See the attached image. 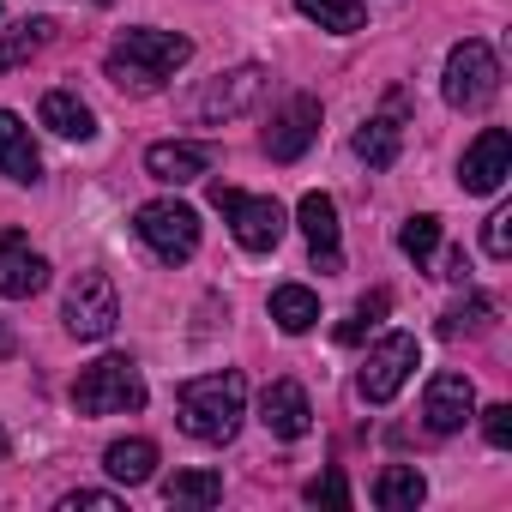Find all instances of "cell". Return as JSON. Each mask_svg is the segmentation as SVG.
Wrapping results in <instances>:
<instances>
[{"instance_id":"obj_7","label":"cell","mask_w":512,"mask_h":512,"mask_svg":"<svg viewBox=\"0 0 512 512\" xmlns=\"http://www.w3.org/2000/svg\"><path fill=\"white\" fill-rule=\"evenodd\" d=\"M416 362H422V344H416L410 332H392V338H380V344L368 350V362H362V374H356V392H362L368 404H392V398L404 392V380H410Z\"/></svg>"},{"instance_id":"obj_21","label":"cell","mask_w":512,"mask_h":512,"mask_svg":"<svg viewBox=\"0 0 512 512\" xmlns=\"http://www.w3.org/2000/svg\"><path fill=\"white\" fill-rule=\"evenodd\" d=\"M422 494H428V482H422L416 464H386L380 482H374V506H386V512H416Z\"/></svg>"},{"instance_id":"obj_33","label":"cell","mask_w":512,"mask_h":512,"mask_svg":"<svg viewBox=\"0 0 512 512\" xmlns=\"http://www.w3.org/2000/svg\"><path fill=\"white\" fill-rule=\"evenodd\" d=\"M464 272H470V260H464V247H452V253H446V278H452V284H464Z\"/></svg>"},{"instance_id":"obj_34","label":"cell","mask_w":512,"mask_h":512,"mask_svg":"<svg viewBox=\"0 0 512 512\" xmlns=\"http://www.w3.org/2000/svg\"><path fill=\"white\" fill-rule=\"evenodd\" d=\"M0 458H7V428H0Z\"/></svg>"},{"instance_id":"obj_22","label":"cell","mask_w":512,"mask_h":512,"mask_svg":"<svg viewBox=\"0 0 512 512\" xmlns=\"http://www.w3.org/2000/svg\"><path fill=\"white\" fill-rule=\"evenodd\" d=\"M272 320H278V332L302 338V332L320 320V296H314L308 284H278V290H272Z\"/></svg>"},{"instance_id":"obj_14","label":"cell","mask_w":512,"mask_h":512,"mask_svg":"<svg viewBox=\"0 0 512 512\" xmlns=\"http://www.w3.org/2000/svg\"><path fill=\"white\" fill-rule=\"evenodd\" d=\"M296 223H302V235H308L314 272H326V278L344 272V253H338V205H332V193H302Z\"/></svg>"},{"instance_id":"obj_3","label":"cell","mask_w":512,"mask_h":512,"mask_svg":"<svg viewBox=\"0 0 512 512\" xmlns=\"http://www.w3.org/2000/svg\"><path fill=\"white\" fill-rule=\"evenodd\" d=\"M73 410L79 416H127L145 410V374L133 356H103L73 380Z\"/></svg>"},{"instance_id":"obj_16","label":"cell","mask_w":512,"mask_h":512,"mask_svg":"<svg viewBox=\"0 0 512 512\" xmlns=\"http://www.w3.org/2000/svg\"><path fill=\"white\" fill-rule=\"evenodd\" d=\"M260 422H266L278 440H302V434L314 428V404H308V392H302L296 380H272V386L260 392Z\"/></svg>"},{"instance_id":"obj_12","label":"cell","mask_w":512,"mask_h":512,"mask_svg":"<svg viewBox=\"0 0 512 512\" xmlns=\"http://www.w3.org/2000/svg\"><path fill=\"white\" fill-rule=\"evenodd\" d=\"M43 284H49V260L31 247L25 229H7V235H0V296H7V302H25V296H37Z\"/></svg>"},{"instance_id":"obj_27","label":"cell","mask_w":512,"mask_h":512,"mask_svg":"<svg viewBox=\"0 0 512 512\" xmlns=\"http://www.w3.org/2000/svg\"><path fill=\"white\" fill-rule=\"evenodd\" d=\"M398 247H404V260H416V266H428V260H434V247H440V217H434V211H422V217H410V223L398 229Z\"/></svg>"},{"instance_id":"obj_17","label":"cell","mask_w":512,"mask_h":512,"mask_svg":"<svg viewBox=\"0 0 512 512\" xmlns=\"http://www.w3.org/2000/svg\"><path fill=\"white\" fill-rule=\"evenodd\" d=\"M0 175H7V181H19V187L43 181V157H37V139H31V127H25L13 109H0Z\"/></svg>"},{"instance_id":"obj_30","label":"cell","mask_w":512,"mask_h":512,"mask_svg":"<svg viewBox=\"0 0 512 512\" xmlns=\"http://www.w3.org/2000/svg\"><path fill=\"white\" fill-rule=\"evenodd\" d=\"M482 247H488V260H506V253H512V211H506V205L488 217V229H482Z\"/></svg>"},{"instance_id":"obj_9","label":"cell","mask_w":512,"mask_h":512,"mask_svg":"<svg viewBox=\"0 0 512 512\" xmlns=\"http://www.w3.org/2000/svg\"><path fill=\"white\" fill-rule=\"evenodd\" d=\"M266 97V67H235V73H217L199 97H193V121H205V127H223V121H235V115H247L253 103Z\"/></svg>"},{"instance_id":"obj_6","label":"cell","mask_w":512,"mask_h":512,"mask_svg":"<svg viewBox=\"0 0 512 512\" xmlns=\"http://www.w3.org/2000/svg\"><path fill=\"white\" fill-rule=\"evenodd\" d=\"M211 205L229 217V229H235V241L247 247V253H272L278 241H284V229H290V217H284V205L278 199H253V193H241V187H211Z\"/></svg>"},{"instance_id":"obj_4","label":"cell","mask_w":512,"mask_h":512,"mask_svg":"<svg viewBox=\"0 0 512 512\" xmlns=\"http://www.w3.org/2000/svg\"><path fill=\"white\" fill-rule=\"evenodd\" d=\"M440 91H446V103L464 109V115L488 109V103L500 97V55H494L482 37H464V43L446 55V79H440Z\"/></svg>"},{"instance_id":"obj_29","label":"cell","mask_w":512,"mask_h":512,"mask_svg":"<svg viewBox=\"0 0 512 512\" xmlns=\"http://www.w3.org/2000/svg\"><path fill=\"white\" fill-rule=\"evenodd\" d=\"M482 440H488L494 452L512 446V404H488V410H482Z\"/></svg>"},{"instance_id":"obj_28","label":"cell","mask_w":512,"mask_h":512,"mask_svg":"<svg viewBox=\"0 0 512 512\" xmlns=\"http://www.w3.org/2000/svg\"><path fill=\"white\" fill-rule=\"evenodd\" d=\"M488 320H494V302H488V296H470V302H458V308H446V314H440V338L482 332Z\"/></svg>"},{"instance_id":"obj_8","label":"cell","mask_w":512,"mask_h":512,"mask_svg":"<svg viewBox=\"0 0 512 512\" xmlns=\"http://www.w3.org/2000/svg\"><path fill=\"white\" fill-rule=\"evenodd\" d=\"M61 320H67V332H73V338H85V344L109 338V332H115V320H121L115 284H109L103 272H79V278H73V290H67Z\"/></svg>"},{"instance_id":"obj_20","label":"cell","mask_w":512,"mask_h":512,"mask_svg":"<svg viewBox=\"0 0 512 512\" xmlns=\"http://www.w3.org/2000/svg\"><path fill=\"white\" fill-rule=\"evenodd\" d=\"M103 470H109L115 482L139 488V482H151V476H157V446H151V440H109Z\"/></svg>"},{"instance_id":"obj_1","label":"cell","mask_w":512,"mask_h":512,"mask_svg":"<svg viewBox=\"0 0 512 512\" xmlns=\"http://www.w3.org/2000/svg\"><path fill=\"white\" fill-rule=\"evenodd\" d=\"M175 416H181V428H187L193 440H205V446L235 440V428H241V416H247V380H241V368H217V374L187 380V386L175 392Z\"/></svg>"},{"instance_id":"obj_23","label":"cell","mask_w":512,"mask_h":512,"mask_svg":"<svg viewBox=\"0 0 512 512\" xmlns=\"http://www.w3.org/2000/svg\"><path fill=\"white\" fill-rule=\"evenodd\" d=\"M49 37H55V19H25V25H7V31H0V73L25 67V61H31Z\"/></svg>"},{"instance_id":"obj_11","label":"cell","mask_w":512,"mask_h":512,"mask_svg":"<svg viewBox=\"0 0 512 512\" xmlns=\"http://www.w3.org/2000/svg\"><path fill=\"white\" fill-rule=\"evenodd\" d=\"M314 139H320V97H290L272 115V127H266V157L272 163H296Z\"/></svg>"},{"instance_id":"obj_25","label":"cell","mask_w":512,"mask_h":512,"mask_svg":"<svg viewBox=\"0 0 512 512\" xmlns=\"http://www.w3.org/2000/svg\"><path fill=\"white\" fill-rule=\"evenodd\" d=\"M163 500L169 506H217L223 500V476L217 470H175L163 482Z\"/></svg>"},{"instance_id":"obj_18","label":"cell","mask_w":512,"mask_h":512,"mask_svg":"<svg viewBox=\"0 0 512 512\" xmlns=\"http://www.w3.org/2000/svg\"><path fill=\"white\" fill-rule=\"evenodd\" d=\"M37 115H43V127L61 133V139H91V133H97V115H91V103H85L79 91H49Z\"/></svg>"},{"instance_id":"obj_35","label":"cell","mask_w":512,"mask_h":512,"mask_svg":"<svg viewBox=\"0 0 512 512\" xmlns=\"http://www.w3.org/2000/svg\"><path fill=\"white\" fill-rule=\"evenodd\" d=\"M97 7H115V0H97Z\"/></svg>"},{"instance_id":"obj_32","label":"cell","mask_w":512,"mask_h":512,"mask_svg":"<svg viewBox=\"0 0 512 512\" xmlns=\"http://www.w3.org/2000/svg\"><path fill=\"white\" fill-rule=\"evenodd\" d=\"M302 494H308L314 506H320V500H332V506H350V482H344L338 470H326V476H314V482H308Z\"/></svg>"},{"instance_id":"obj_5","label":"cell","mask_w":512,"mask_h":512,"mask_svg":"<svg viewBox=\"0 0 512 512\" xmlns=\"http://www.w3.org/2000/svg\"><path fill=\"white\" fill-rule=\"evenodd\" d=\"M133 229H139V241L157 253L163 266H181V260H193V253H199V211L181 205V199H151V205H139V211H133Z\"/></svg>"},{"instance_id":"obj_26","label":"cell","mask_w":512,"mask_h":512,"mask_svg":"<svg viewBox=\"0 0 512 512\" xmlns=\"http://www.w3.org/2000/svg\"><path fill=\"white\" fill-rule=\"evenodd\" d=\"M386 314H392V296H386V290L362 296V302H356V314H350V320L338 326V344H344V350H356V344H362V338H368V332H374V326L386 320Z\"/></svg>"},{"instance_id":"obj_24","label":"cell","mask_w":512,"mask_h":512,"mask_svg":"<svg viewBox=\"0 0 512 512\" xmlns=\"http://www.w3.org/2000/svg\"><path fill=\"white\" fill-rule=\"evenodd\" d=\"M296 13L314 19V25L332 31V37H350V31L368 25V7H362V0H296Z\"/></svg>"},{"instance_id":"obj_2","label":"cell","mask_w":512,"mask_h":512,"mask_svg":"<svg viewBox=\"0 0 512 512\" xmlns=\"http://www.w3.org/2000/svg\"><path fill=\"white\" fill-rule=\"evenodd\" d=\"M187 55H193V43L181 31H121L103 67L121 91L151 97V91H163V79H175L187 67Z\"/></svg>"},{"instance_id":"obj_31","label":"cell","mask_w":512,"mask_h":512,"mask_svg":"<svg viewBox=\"0 0 512 512\" xmlns=\"http://www.w3.org/2000/svg\"><path fill=\"white\" fill-rule=\"evenodd\" d=\"M61 512H121V494H103V488H73L61 500Z\"/></svg>"},{"instance_id":"obj_10","label":"cell","mask_w":512,"mask_h":512,"mask_svg":"<svg viewBox=\"0 0 512 512\" xmlns=\"http://www.w3.org/2000/svg\"><path fill=\"white\" fill-rule=\"evenodd\" d=\"M506 175H512V139H506V127H482L458 163V187L464 193H500Z\"/></svg>"},{"instance_id":"obj_15","label":"cell","mask_w":512,"mask_h":512,"mask_svg":"<svg viewBox=\"0 0 512 512\" xmlns=\"http://www.w3.org/2000/svg\"><path fill=\"white\" fill-rule=\"evenodd\" d=\"M211 145H193V139H163V145H151L145 151V175L151 181H163V187H187V181H199V175H211Z\"/></svg>"},{"instance_id":"obj_19","label":"cell","mask_w":512,"mask_h":512,"mask_svg":"<svg viewBox=\"0 0 512 512\" xmlns=\"http://www.w3.org/2000/svg\"><path fill=\"white\" fill-rule=\"evenodd\" d=\"M398 145H404L398 115H368V121L356 127V157H362L368 169H392V163H398Z\"/></svg>"},{"instance_id":"obj_13","label":"cell","mask_w":512,"mask_h":512,"mask_svg":"<svg viewBox=\"0 0 512 512\" xmlns=\"http://www.w3.org/2000/svg\"><path fill=\"white\" fill-rule=\"evenodd\" d=\"M476 416V386H470V374H434L428 380V398H422V422H428V434H458L464 422Z\"/></svg>"}]
</instances>
